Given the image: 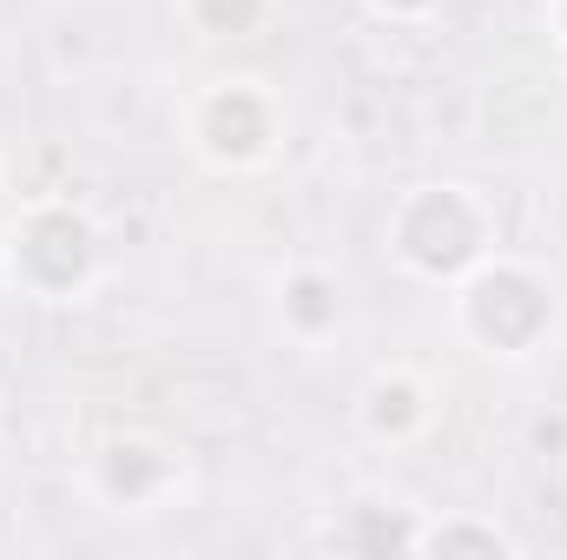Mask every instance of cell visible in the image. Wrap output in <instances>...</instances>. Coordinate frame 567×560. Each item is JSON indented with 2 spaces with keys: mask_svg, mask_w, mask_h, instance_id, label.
Instances as JSON below:
<instances>
[{
  "mask_svg": "<svg viewBox=\"0 0 567 560\" xmlns=\"http://www.w3.org/2000/svg\"><path fill=\"white\" fill-rule=\"evenodd\" d=\"M548 317H555L548 283L535 278V271H522V265H482L468 278V290H462L468 336L488 343V350H502V356H522L548 330Z\"/></svg>",
  "mask_w": 567,
  "mask_h": 560,
  "instance_id": "2",
  "label": "cell"
},
{
  "mask_svg": "<svg viewBox=\"0 0 567 560\" xmlns=\"http://www.w3.org/2000/svg\"><path fill=\"white\" fill-rule=\"evenodd\" d=\"M100 475H106L113 501H145V495H158V481L172 475V462L158 448H145V442H113L106 462H100Z\"/></svg>",
  "mask_w": 567,
  "mask_h": 560,
  "instance_id": "5",
  "label": "cell"
},
{
  "mask_svg": "<svg viewBox=\"0 0 567 560\" xmlns=\"http://www.w3.org/2000/svg\"><path fill=\"white\" fill-rule=\"evenodd\" d=\"M416 548H429V554H508V541L495 528H435Z\"/></svg>",
  "mask_w": 567,
  "mask_h": 560,
  "instance_id": "9",
  "label": "cell"
},
{
  "mask_svg": "<svg viewBox=\"0 0 567 560\" xmlns=\"http://www.w3.org/2000/svg\"><path fill=\"white\" fill-rule=\"evenodd\" d=\"M93 258H100V245H93V225L80 211L53 205V211H33L13 231V278L27 283V290H40V297L80 290V283L93 278Z\"/></svg>",
  "mask_w": 567,
  "mask_h": 560,
  "instance_id": "3",
  "label": "cell"
},
{
  "mask_svg": "<svg viewBox=\"0 0 567 560\" xmlns=\"http://www.w3.org/2000/svg\"><path fill=\"white\" fill-rule=\"evenodd\" d=\"M377 7H383V13H423L429 0H377Z\"/></svg>",
  "mask_w": 567,
  "mask_h": 560,
  "instance_id": "10",
  "label": "cell"
},
{
  "mask_svg": "<svg viewBox=\"0 0 567 560\" xmlns=\"http://www.w3.org/2000/svg\"><path fill=\"white\" fill-rule=\"evenodd\" d=\"M363 416H370L377 435H403L410 422L423 416V390H416L410 376H377V383H370V409H363Z\"/></svg>",
  "mask_w": 567,
  "mask_h": 560,
  "instance_id": "6",
  "label": "cell"
},
{
  "mask_svg": "<svg viewBox=\"0 0 567 560\" xmlns=\"http://www.w3.org/2000/svg\"><path fill=\"white\" fill-rule=\"evenodd\" d=\"M396 251L403 265H416L423 278H462L468 265H482L488 251V218L468 191L455 185H429L396 211Z\"/></svg>",
  "mask_w": 567,
  "mask_h": 560,
  "instance_id": "1",
  "label": "cell"
},
{
  "mask_svg": "<svg viewBox=\"0 0 567 560\" xmlns=\"http://www.w3.org/2000/svg\"><path fill=\"white\" fill-rule=\"evenodd\" d=\"M198 139H205L212 158L245 165V158H258V152L271 145V106H265L251 86H218V93L205 100V113H198Z\"/></svg>",
  "mask_w": 567,
  "mask_h": 560,
  "instance_id": "4",
  "label": "cell"
},
{
  "mask_svg": "<svg viewBox=\"0 0 567 560\" xmlns=\"http://www.w3.org/2000/svg\"><path fill=\"white\" fill-rule=\"evenodd\" d=\"M284 310H290V323H297V330H330V323H337V290L317 278V271H303V278L290 283Z\"/></svg>",
  "mask_w": 567,
  "mask_h": 560,
  "instance_id": "7",
  "label": "cell"
},
{
  "mask_svg": "<svg viewBox=\"0 0 567 560\" xmlns=\"http://www.w3.org/2000/svg\"><path fill=\"white\" fill-rule=\"evenodd\" d=\"M265 13V0H192V20L205 33H251Z\"/></svg>",
  "mask_w": 567,
  "mask_h": 560,
  "instance_id": "8",
  "label": "cell"
},
{
  "mask_svg": "<svg viewBox=\"0 0 567 560\" xmlns=\"http://www.w3.org/2000/svg\"><path fill=\"white\" fill-rule=\"evenodd\" d=\"M555 33H561V46H567V0H555Z\"/></svg>",
  "mask_w": 567,
  "mask_h": 560,
  "instance_id": "11",
  "label": "cell"
}]
</instances>
